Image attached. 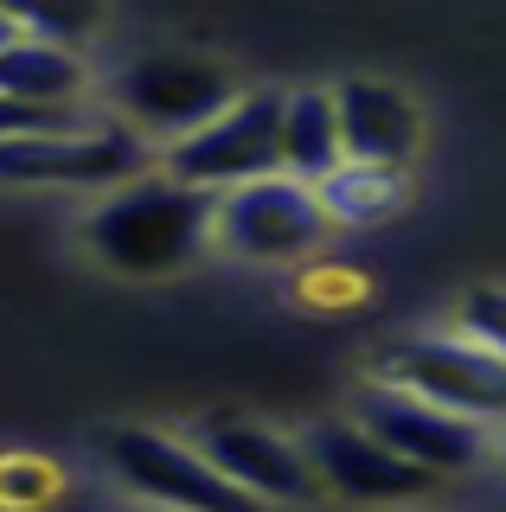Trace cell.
I'll list each match as a JSON object with an SVG mask.
<instances>
[{
	"mask_svg": "<svg viewBox=\"0 0 506 512\" xmlns=\"http://www.w3.org/2000/svg\"><path fill=\"white\" fill-rule=\"evenodd\" d=\"M276 122H282V90L276 84H244L218 116H205L193 135L161 148V173L199 186V192H225L244 186L257 173H276Z\"/></svg>",
	"mask_w": 506,
	"mask_h": 512,
	"instance_id": "obj_8",
	"label": "cell"
},
{
	"mask_svg": "<svg viewBox=\"0 0 506 512\" xmlns=\"http://www.w3.org/2000/svg\"><path fill=\"white\" fill-rule=\"evenodd\" d=\"M71 500V474L39 448H0V512H58Z\"/></svg>",
	"mask_w": 506,
	"mask_h": 512,
	"instance_id": "obj_16",
	"label": "cell"
},
{
	"mask_svg": "<svg viewBox=\"0 0 506 512\" xmlns=\"http://www.w3.org/2000/svg\"><path fill=\"white\" fill-rule=\"evenodd\" d=\"M346 416L366 423L391 455H404L410 468L436 474V480H455V474H474L494 461V423H474V416H455L430 404L417 391H398L385 378H359L353 397H346Z\"/></svg>",
	"mask_w": 506,
	"mask_h": 512,
	"instance_id": "obj_7",
	"label": "cell"
},
{
	"mask_svg": "<svg viewBox=\"0 0 506 512\" xmlns=\"http://www.w3.org/2000/svg\"><path fill=\"white\" fill-rule=\"evenodd\" d=\"M334 237L321 199L295 173H257L244 186L212 192V250L231 263H263V269H295Z\"/></svg>",
	"mask_w": 506,
	"mask_h": 512,
	"instance_id": "obj_4",
	"label": "cell"
},
{
	"mask_svg": "<svg viewBox=\"0 0 506 512\" xmlns=\"http://www.w3.org/2000/svg\"><path fill=\"white\" fill-rule=\"evenodd\" d=\"M186 442L270 512L327 500L302 436H289V429H276V423H257V416H244V410H212V416H199V423L186 429Z\"/></svg>",
	"mask_w": 506,
	"mask_h": 512,
	"instance_id": "obj_9",
	"label": "cell"
},
{
	"mask_svg": "<svg viewBox=\"0 0 506 512\" xmlns=\"http://www.w3.org/2000/svg\"><path fill=\"white\" fill-rule=\"evenodd\" d=\"M334 116H340V148L346 160H372V167H410L423 154V103L391 77H340Z\"/></svg>",
	"mask_w": 506,
	"mask_h": 512,
	"instance_id": "obj_11",
	"label": "cell"
},
{
	"mask_svg": "<svg viewBox=\"0 0 506 512\" xmlns=\"http://www.w3.org/2000/svg\"><path fill=\"white\" fill-rule=\"evenodd\" d=\"M372 378L417 391L430 404L474 416V423H506V359L468 340L462 327H410L372 352Z\"/></svg>",
	"mask_w": 506,
	"mask_h": 512,
	"instance_id": "obj_5",
	"label": "cell"
},
{
	"mask_svg": "<svg viewBox=\"0 0 506 512\" xmlns=\"http://www.w3.org/2000/svg\"><path fill=\"white\" fill-rule=\"evenodd\" d=\"M13 39H20V26H13V13L0 7V45H13Z\"/></svg>",
	"mask_w": 506,
	"mask_h": 512,
	"instance_id": "obj_19",
	"label": "cell"
},
{
	"mask_svg": "<svg viewBox=\"0 0 506 512\" xmlns=\"http://www.w3.org/2000/svg\"><path fill=\"white\" fill-rule=\"evenodd\" d=\"M0 7L13 13L20 32L71 45V52H84V45L103 39V26H109V0H0Z\"/></svg>",
	"mask_w": 506,
	"mask_h": 512,
	"instance_id": "obj_17",
	"label": "cell"
},
{
	"mask_svg": "<svg viewBox=\"0 0 506 512\" xmlns=\"http://www.w3.org/2000/svg\"><path fill=\"white\" fill-rule=\"evenodd\" d=\"M302 448L321 474L327 500H353V506H417L442 487L436 474L410 468L404 455H391L385 442L372 436L353 416H321V423L302 429Z\"/></svg>",
	"mask_w": 506,
	"mask_h": 512,
	"instance_id": "obj_10",
	"label": "cell"
},
{
	"mask_svg": "<svg viewBox=\"0 0 506 512\" xmlns=\"http://www.w3.org/2000/svg\"><path fill=\"white\" fill-rule=\"evenodd\" d=\"M449 327H462L468 340H481L487 352H500V359H506V282L468 288V295L455 301V320H449Z\"/></svg>",
	"mask_w": 506,
	"mask_h": 512,
	"instance_id": "obj_18",
	"label": "cell"
},
{
	"mask_svg": "<svg viewBox=\"0 0 506 512\" xmlns=\"http://www.w3.org/2000/svg\"><path fill=\"white\" fill-rule=\"evenodd\" d=\"M346 160L340 148V116H334V90L302 84L282 90V122H276V173H295V180H327Z\"/></svg>",
	"mask_w": 506,
	"mask_h": 512,
	"instance_id": "obj_13",
	"label": "cell"
},
{
	"mask_svg": "<svg viewBox=\"0 0 506 512\" xmlns=\"http://www.w3.org/2000/svg\"><path fill=\"white\" fill-rule=\"evenodd\" d=\"M372 295H378V282L366 276L359 263H334V256H302L295 263V282H289V301L302 314L314 320H340V314H359V308H372Z\"/></svg>",
	"mask_w": 506,
	"mask_h": 512,
	"instance_id": "obj_15",
	"label": "cell"
},
{
	"mask_svg": "<svg viewBox=\"0 0 506 512\" xmlns=\"http://www.w3.org/2000/svg\"><path fill=\"white\" fill-rule=\"evenodd\" d=\"M314 199L334 231H385L391 218L410 212L417 186L410 167H372V160H340L327 180H314Z\"/></svg>",
	"mask_w": 506,
	"mask_h": 512,
	"instance_id": "obj_12",
	"label": "cell"
},
{
	"mask_svg": "<svg viewBox=\"0 0 506 512\" xmlns=\"http://www.w3.org/2000/svg\"><path fill=\"white\" fill-rule=\"evenodd\" d=\"M237 90H244V77H237L225 58L167 45V52L129 58L116 77H109L103 96H109V116L122 128H135L141 141H161L167 148V141L193 135L205 116H218Z\"/></svg>",
	"mask_w": 506,
	"mask_h": 512,
	"instance_id": "obj_3",
	"label": "cell"
},
{
	"mask_svg": "<svg viewBox=\"0 0 506 512\" xmlns=\"http://www.w3.org/2000/svg\"><path fill=\"white\" fill-rule=\"evenodd\" d=\"M494 461L506 468V423H494Z\"/></svg>",
	"mask_w": 506,
	"mask_h": 512,
	"instance_id": "obj_20",
	"label": "cell"
},
{
	"mask_svg": "<svg viewBox=\"0 0 506 512\" xmlns=\"http://www.w3.org/2000/svg\"><path fill=\"white\" fill-rule=\"evenodd\" d=\"M97 90L84 52L71 45H52V39H33L20 32L13 45H0V96H20V103H77L90 109L84 96Z\"/></svg>",
	"mask_w": 506,
	"mask_h": 512,
	"instance_id": "obj_14",
	"label": "cell"
},
{
	"mask_svg": "<svg viewBox=\"0 0 506 512\" xmlns=\"http://www.w3.org/2000/svg\"><path fill=\"white\" fill-rule=\"evenodd\" d=\"M148 141L116 116H84L71 128H39V135H7L0 141V186L20 192H109L129 173H141Z\"/></svg>",
	"mask_w": 506,
	"mask_h": 512,
	"instance_id": "obj_6",
	"label": "cell"
},
{
	"mask_svg": "<svg viewBox=\"0 0 506 512\" xmlns=\"http://www.w3.org/2000/svg\"><path fill=\"white\" fill-rule=\"evenodd\" d=\"M77 250L122 282H167L212 256V192L173 180L161 167H141L122 186L90 199L77 218Z\"/></svg>",
	"mask_w": 506,
	"mask_h": 512,
	"instance_id": "obj_1",
	"label": "cell"
},
{
	"mask_svg": "<svg viewBox=\"0 0 506 512\" xmlns=\"http://www.w3.org/2000/svg\"><path fill=\"white\" fill-rule=\"evenodd\" d=\"M97 461L129 500L154 512H270L257 506L237 480H225L186 436L154 423H116L97 436Z\"/></svg>",
	"mask_w": 506,
	"mask_h": 512,
	"instance_id": "obj_2",
	"label": "cell"
}]
</instances>
